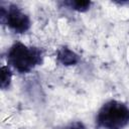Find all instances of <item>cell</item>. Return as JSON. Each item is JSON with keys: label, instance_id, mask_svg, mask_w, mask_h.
<instances>
[{"label": "cell", "instance_id": "obj_3", "mask_svg": "<svg viewBox=\"0 0 129 129\" xmlns=\"http://www.w3.org/2000/svg\"><path fill=\"white\" fill-rule=\"evenodd\" d=\"M1 21L16 33H23L30 27L29 17L16 5H9L7 9L1 6Z\"/></svg>", "mask_w": 129, "mask_h": 129}, {"label": "cell", "instance_id": "obj_4", "mask_svg": "<svg viewBox=\"0 0 129 129\" xmlns=\"http://www.w3.org/2000/svg\"><path fill=\"white\" fill-rule=\"evenodd\" d=\"M57 60L63 66H73L79 61V55L68 47H62L57 51Z\"/></svg>", "mask_w": 129, "mask_h": 129}, {"label": "cell", "instance_id": "obj_5", "mask_svg": "<svg viewBox=\"0 0 129 129\" xmlns=\"http://www.w3.org/2000/svg\"><path fill=\"white\" fill-rule=\"evenodd\" d=\"M66 5H68L70 8L74 9V10H77V11H86L90 8L91 6V2L90 1H69V2H66L64 3Z\"/></svg>", "mask_w": 129, "mask_h": 129}, {"label": "cell", "instance_id": "obj_1", "mask_svg": "<svg viewBox=\"0 0 129 129\" xmlns=\"http://www.w3.org/2000/svg\"><path fill=\"white\" fill-rule=\"evenodd\" d=\"M129 123V108L118 101L105 103L96 117V124L100 129H122Z\"/></svg>", "mask_w": 129, "mask_h": 129}, {"label": "cell", "instance_id": "obj_6", "mask_svg": "<svg viewBox=\"0 0 129 129\" xmlns=\"http://www.w3.org/2000/svg\"><path fill=\"white\" fill-rule=\"evenodd\" d=\"M11 82V72L8 67L3 66L1 68V88L2 90H5L9 87Z\"/></svg>", "mask_w": 129, "mask_h": 129}, {"label": "cell", "instance_id": "obj_7", "mask_svg": "<svg viewBox=\"0 0 129 129\" xmlns=\"http://www.w3.org/2000/svg\"><path fill=\"white\" fill-rule=\"evenodd\" d=\"M62 129H86V127L82 122L77 121V122H73V123L64 126Z\"/></svg>", "mask_w": 129, "mask_h": 129}, {"label": "cell", "instance_id": "obj_2", "mask_svg": "<svg viewBox=\"0 0 129 129\" xmlns=\"http://www.w3.org/2000/svg\"><path fill=\"white\" fill-rule=\"evenodd\" d=\"M7 61L17 72L28 73L42 62V52L37 47H28L21 42H16L8 50Z\"/></svg>", "mask_w": 129, "mask_h": 129}]
</instances>
